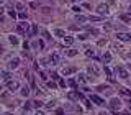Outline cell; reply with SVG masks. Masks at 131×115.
Masks as SVG:
<instances>
[{
	"label": "cell",
	"mask_w": 131,
	"mask_h": 115,
	"mask_svg": "<svg viewBox=\"0 0 131 115\" xmlns=\"http://www.w3.org/2000/svg\"><path fill=\"white\" fill-rule=\"evenodd\" d=\"M88 72H90V74H93V76H98V74H100L98 69H97L95 66H88Z\"/></svg>",
	"instance_id": "13"
},
{
	"label": "cell",
	"mask_w": 131,
	"mask_h": 115,
	"mask_svg": "<svg viewBox=\"0 0 131 115\" xmlns=\"http://www.w3.org/2000/svg\"><path fill=\"white\" fill-rule=\"evenodd\" d=\"M54 35H56V36H61V38H64V36H66V33H64L62 30H59V28H57V30H54Z\"/></svg>",
	"instance_id": "17"
},
{
	"label": "cell",
	"mask_w": 131,
	"mask_h": 115,
	"mask_svg": "<svg viewBox=\"0 0 131 115\" xmlns=\"http://www.w3.org/2000/svg\"><path fill=\"white\" fill-rule=\"evenodd\" d=\"M36 33H38V26H36V25H31V31H30V35L35 36Z\"/></svg>",
	"instance_id": "19"
},
{
	"label": "cell",
	"mask_w": 131,
	"mask_h": 115,
	"mask_svg": "<svg viewBox=\"0 0 131 115\" xmlns=\"http://www.w3.org/2000/svg\"><path fill=\"white\" fill-rule=\"evenodd\" d=\"M20 94H21V97H28V95H30V89L28 87H21Z\"/></svg>",
	"instance_id": "14"
},
{
	"label": "cell",
	"mask_w": 131,
	"mask_h": 115,
	"mask_svg": "<svg viewBox=\"0 0 131 115\" xmlns=\"http://www.w3.org/2000/svg\"><path fill=\"white\" fill-rule=\"evenodd\" d=\"M33 105H35V107L38 109V107H41V105H43V104H41L40 100H35V102H33Z\"/></svg>",
	"instance_id": "30"
},
{
	"label": "cell",
	"mask_w": 131,
	"mask_h": 115,
	"mask_svg": "<svg viewBox=\"0 0 131 115\" xmlns=\"http://www.w3.org/2000/svg\"><path fill=\"white\" fill-rule=\"evenodd\" d=\"M82 100H84V104H85V107H87V109H90V107H92L90 100H87V99H82Z\"/></svg>",
	"instance_id": "28"
},
{
	"label": "cell",
	"mask_w": 131,
	"mask_h": 115,
	"mask_svg": "<svg viewBox=\"0 0 131 115\" xmlns=\"http://www.w3.org/2000/svg\"><path fill=\"white\" fill-rule=\"evenodd\" d=\"M105 74H107L108 77H110V81H111V71H110L108 68H105Z\"/></svg>",
	"instance_id": "31"
},
{
	"label": "cell",
	"mask_w": 131,
	"mask_h": 115,
	"mask_svg": "<svg viewBox=\"0 0 131 115\" xmlns=\"http://www.w3.org/2000/svg\"><path fill=\"white\" fill-rule=\"evenodd\" d=\"M87 20H88V21H98L100 16H87Z\"/></svg>",
	"instance_id": "25"
},
{
	"label": "cell",
	"mask_w": 131,
	"mask_h": 115,
	"mask_svg": "<svg viewBox=\"0 0 131 115\" xmlns=\"http://www.w3.org/2000/svg\"><path fill=\"white\" fill-rule=\"evenodd\" d=\"M130 13H131V7H130Z\"/></svg>",
	"instance_id": "47"
},
{
	"label": "cell",
	"mask_w": 131,
	"mask_h": 115,
	"mask_svg": "<svg viewBox=\"0 0 131 115\" xmlns=\"http://www.w3.org/2000/svg\"><path fill=\"white\" fill-rule=\"evenodd\" d=\"M18 18H20V20H26V13L20 12V13H18Z\"/></svg>",
	"instance_id": "27"
},
{
	"label": "cell",
	"mask_w": 131,
	"mask_h": 115,
	"mask_svg": "<svg viewBox=\"0 0 131 115\" xmlns=\"http://www.w3.org/2000/svg\"><path fill=\"white\" fill-rule=\"evenodd\" d=\"M59 54L57 53H54V54H51V58H49V61H51V64H59Z\"/></svg>",
	"instance_id": "9"
},
{
	"label": "cell",
	"mask_w": 131,
	"mask_h": 115,
	"mask_svg": "<svg viewBox=\"0 0 131 115\" xmlns=\"http://www.w3.org/2000/svg\"><path fill=\"white\" fill-rule=\"evenodd\" d=\"M2 13H3V8L0 7V16H2Z\"/></svg>",
	"instance_id": "42"
},
{
	"label": "cell",
	"mask_w": 131,
	"mask_h": 115,
	"mask_svg": "<svg viewBox=\"0 0 131 115\" xmlns=\"http://www.w3.org/2000/svg\"><path fill=\"white\" fill-rule=\"evenodd\" d=\"M46 109H54V102H48L46 104Z\"/></svg>",
	"instance_id": "32"
},
{
	"label": "cell",
	"mask_w": 131,
	"mask_h": 115,
	"mask_svg": "<svg viewBox=\"0 0 131 115\" xmlns=\"http://www.w3.org/2000/svg\"><path fill=\"white\" fill-rule=\"evenodd\" d=\"M8 13H10V16H12V18H15V16H16V13L13 12V10H10V12H8Z\"/></svg>",
	"instance_id": "38"
},
{
	"label": "cell",
	"mask_w": 131,
	"mask_h": 115,
	"mask_svg": "<svg viewBox=\"0 0 131 115\" xmlns=\"http://www.w3.org/2000/svg\"><path fill=\"white\" fill-rule=\"evenodd\" d=\"M35 115H43V112H41V110H38V112H36Z\"/></svg>",
	"instance_id": "41"
},
{
	"label": "cell",
	"mask_w": 131,
	"mask_h": 115,
	"mask_svg": "<svg viewBox=\"0 0 131 115\" xmlns=\"http://www.w3.org/2000/svg\"><path fill=\"white\" fill-rule=\"evenodd\" d=\"M0 76H2V79H5V81H10V77H12L7 71H0Z\"/></svg>",
	"instance_id": "15"
},
{
	"label": "cell",
	"mask_w": 131,
	"mask_h": 115,
	"mask_svg": "<svg viewBox=\"0 0 131 115\" xmlns=\"http://www.w3.org/2000/svg\"><path fill=\"white\" fill-rule=\"evenodd\" d=\"M72 43H74V38H72V36H64V44L71 46Z\"/></svg>",
	"instance_id": "12"
},
{
	"label": "cell",
	"mask_w": 131,
	"mask_h": 115,
	"mask_svg": "<svg viewBox=\"0 0 131 115\" xmlns=\"http://www.w3.org/2000/svg\"><path fill=\"white\" fill-rule=\"evenodd\" d=\"M2 53H3V48H2V46H0V54H2Z\"/></svg>",
	"instance_id": "44"
},
{
	"label": "cell",
	"mask_w": 131,
	"mask_h": 115,
	"mask_svg": "<svg viewBox=\"0 0 131 115\" xmlns=\"http://www.w3.org/2000/svg\"><path fill=\"white\" fill-rule=\"evenodd\" d=\"M51 77H52V81H57V79H59V74H52Z\"/></svg>",
	"instance_id": "37"
},
{
	"label": "cell",
	"mask_w": 131,
	"mask_h": 115,
	"mask_svg": "<svg viewBox=\"0 0 131 115\" xmlns=\"http://www.w3.org/2000/svg\"><path fill=\"white\" fill-rule=\"evenodd\" d=\"M128 58H130V59H131V51H130V53H128Z\"/></svg>",
	"instance_id": "45"
},
{
	"label": "cell",
	"mask_w": 131,
	"mask_h": 115,
	"mask_svg": "<svg viewBox=\"0 0 131 115\" xmlns=\"http://www.w3.org/2000/svg\"><path fill=\"white\" fill-rule=\"evenodd\" d=\"M98 115H107V112H100V114Z\"/></svg>",
	"instance_id": "43"
},
{
	"label": "cell",
	"mask_w": 131,
	"mask_h": 115,
	"mask_svg": "<svg viewBox=\"0 0 131 115\" xmlns=\"http://www.w3.org/2000/svg\"><path fill=\"white\" fill-rule=\"evenodd\" d=\"M69 86H71V87H76V81H74V79H69Z\"/></svg>",
	"instance_id": "33"
},
{
	"label": "cell",
	"mask_w": 131,
	"mask_h": 115,
	"mask_svg": "<svg viewBox=\"0 0 131 115\" xmlns=\"http://www.w3.org/2000/svg\"><path fill=\"white\" fill-rule=\"evenodd\" d=\"M8 41H10L12 44H18V38H16L15 35H10V36H8Z\"/></svg>",
	"instance_id": "16"
},
{
	"label": "cell",
	"mask_w": 131,
	"mask_h": 115,
	"mask_svg": "<svg viewBox=\"0 0 131 115\" xmlns=\"http://www.w3.org/2000/svg\"><path fill=\"white\" fill-rule=\"evenodd\" d=\"M116 115H130V112H121V114H118V112H116Z\"/></svg>",
	"instance_id": "40"
},
{
	"label": "cell",
	"mask_w": 131,
	"mask_h": 115,
	"mask_svg": "<svg viewBox=\"0 0 131 115\" xmlns=\"http://www.w3.org/2000/svg\"><path fill=\"white\" fill-rule=\"evenodd\" d=\"M120 92H121L123 95H130V97H131V91H128V89H121Z\"/></svg>",
	"instance_id": "26"
},
{
	"label": "cell",
	"mask_w": 131,
	"mask_h": 115,
	"mask_svg": "<svg viewBox=\"0 0 131 115\" xmlns=\"http://www.w3.org/2000/svg\"><path fill=\"white\" fill-rule=\"evenodd\" d=\"M118 74L121 76V79H128V77H130L128 71H126V69H123V68H118Z\"/></svg>",
	"instance_id": "10"
},
{
	"label": "cell",
	"mask_w": 131,
	"mask_h": 115,
	"mask_svg": "<svg viewBox=\"0 0 131 115\" xmlns=\"http://www.w3.org/2000/svg\"><path fill=\"white\" fill-rule=\"evenodd\" d=\"M48 87L49 89H56V87H57V84H56L54 81H49V82H48Z\"/></svg>",
	"instance_id": "23"
},
{
	"label": "cell",
	"mask_w": 131,
	"mask_h": 115,
	"mask_svg": "<svg viewBox=\"0 0 131 115\" xmlns=\"http://www.w3.org/2000/svg\"><path fill=\"white\" fill-rule=\"evenodd\" d=\"M120 18H121L123 21H126V23H130V21H131V16H128V15H121Z\"/></svg>",
	"instance_id": "22"
},
{
	"label": "cell",
	"mask_w": 131,
	"mask_h": 115,
	"mask_svg": "<svg viewBox=\"0 0 131 115\" xmlns=\"http://www.w3.org/2000/svg\"><path fill=\"white\" fill-rule=\"evenodd\" d=\"M28 28H30V25H28L26 21H21V23L16 25V30H18L20 33H26V31H28Z\"/></svg>",
	"instance_id": "3"
},
{
	"label": "cell",
	"mask_w": 131,
	"mask_h": 115,
	"mask_svg": "<svg viewBox=\"0 0 131 115\" xmlns=\"http://www.w3.org/2000/svg\"><path fill=\"white\" fill-rule=\"evenodd\" d=\"M43 35H44V38H46V40H51V36H49L48 31H43Z\"/></svg>",
	"instance_id": "34"
},
{
	"label": "cell",
	"mask_w": 131,
	"mask_h": 115,
	"mask_svg": "<svg viewBox=\"0 0 131 115\" xmlns=\"http://www.w3.org/2000/svg\"><path fill=\"white\" fill-rule=\"evenodd\" d=\"M76 71H77L76 66H69V68H64V69H62V76H71V74H74Z\"/></svg>",
	"instance_id": "6"
},
{
	"label": "cell",
	"mask_w": 131,
	"mask_h": 115,
	"mask_svg": "<svg viewBox=\"0 0 131 115\" xmlns=\"http://www.w3.org/2000/svg\"><path fill=\"white\" fill-rule=\"evenodd\" d=\"M3 2H5V0H0V5H2V3H3Z\"/></svg>",
	"instance_id": "46"
},
{
	"label": "cell",
	"mask_w": 131,
	"mask_h": 115,
	"mask_svg": "<svg viewBox=\"0 0 131 115\" xmlns=\"http://www.w3.org/2000/svg\"><path fill=\"white\" fill-rule=\"evenodd\" d=\"M110 107L113 109L115 112H118V110H120V107H121V100H120L118 97H113V99L110 100Z\"/></svg>",
	"instance_id": "1"
},
{
	"label": "cell",
	"mask_w": 131,
	"mask_h": 115,
	"mask_svg": "<svg viewBox=\"0 0 131 115\" xmlns=\"http://www.w3.org/2000/svg\"><path fill=\"white\" fill-rule=\"evenodd\" d=\"M85 54H87V56H93V51H92V48L85 46Z\"/></svg>",
	"instance_id": "24"
},
{
	"label": "cell",
	"mask_w": 131,
	"mask_h": 115,
	"mask_svg": "<svg viewBox=\"0 0 131 115\" xmlns=\"http://www.w3.org/2000/svg\"><path fill=\"white\" fill-rule=\"evenodd\" d=\"M102 61H103L105 64H108V63L111 61V54H110V53H105V54H103V58H102Z\"/></svg>",
	"instance_id": "11"
},
{
	"label": "cell",
	"mask_w": 131,
	"mask_h": 115,
	"mask_svg": "<svg viewBox=\"0 0 131 115\" xmlns=\"http://www.w3.org/2000/svg\"><path fill=\"white\" fill-rule=\"evenodd\" d=\"M97 12H98L100 15H107V13H108V5H105V3H100L98 7H97Z\"/></svg>",
	"instance_id": "8"
},
{
	"label": "cell",
	"mask_w": 131,
	"mask_h": 115,
	"mask_svg": "<svg viewBox=\"0 0 131 115\" xmlns=\"http://www.w3.org/2000/svg\"><path fill=\"white\" fill-rule=\"evenodd\" d=\"M103 31H111V25H110V23H107V25L103 26Z\"/></svg>",
	"instance_id": "29"
},
{
	"label": "cell",
	"mask_w": 131,
	"mask_h": 115,
	"mask_svg": "<svg viewBox=\"0 0 131 115\" xmlns=\"http://www.w3.org/2000/svg\"><path fill=\"white\" fill-rule=\"evenodd\" d=\"M7 87L10 89V91H16V89H20V82H18V81H8Z\"/></svg>",
	"instance_id": "4"
},
{
	"label": "cell",
	"mask_w": 131,
	"mask_h": 115,
	"mask_svg": "<svg viewBox=\"0 0 131 115\" xmlns=\"http://www.w3.org/2000/svg\"><path fill=\"white\" fill-rule=\"evenodd\" d=\"M67 56H69V58H74V56H77V51H76V49H69Z\"/></svg>",
	"instance_id": "20"
},
{
	"label": "cell",
	"mask_w": 131,
	"mask_h": 115,
	"mask_svg": "<svg viewBox=\"0 0 131 115\" xmlns=\"http://www.w3.org/2000/svg\"><path fill=\"white\" fill-rule=\"evenodd\" d=\"M18 64H20V58H13V59L8 61V68H10V69H16V68H18Z\"/></svg>",
	"instance_id": "7"
},
{
	"label": "cell",
	"mask_w": 131,
	"mask_h": 115,
	"mask_svg": "<svg viewBox=\"0 0 131 115\" xmlns=\"http://www.w3.org/2000/svg\"><path fill=\"white\" fill-rule=\"evenodd\" d=\"M90 100H92V102H95L97 105H105V100L102 99V97H98V95H95V94L90 95Z\"/></svg>",
	"instance_id": "5"
},
{
	"label": "cell",
	"mask_w": 131,
	"mask_h": 115,
	"mask_svg": "<svg viewBox=\"0 0 131 115\" xmlns=\"http://www.w3.org/2000/svg\"><path fill=\"white\" fill-rule=\"evenodd\" d=\"M76 20L80 21V23H84V21H87V16H80V15H77V16H76Z\"/></svg>",
	"instance_id": "21"
},
{
	"label": "cell",
	"mask_w": 131,
	"mask_h": 115,
	"mask_svg": "<svg viewBox=\"0 0 131 115\" xmlns=\"http://www.w3.org/2000/svg\"><path fill=\"white\" fill-rule=\"evenodd\" d=\"M116 38H118L120 41H131V35L130 33H123V31L116 33Z\"/></svg>",
	"instance_id": "2"
},
{
	"label": "cell",
	"mask_w": 131,
	"mask_h": 115,
	"mask_svg": "<svg viewBox=\"0 0 131 115\" xmlns=\"http://www.w3.org/2000/svg\"><path fill=\"white\" fill-rule=\"evenodd\" d=\"M79 82L85 84V82H87V76H85V74H79Z\"/></svg>",
	"instance_id": "18"
},
{
	"label": "cell",
	"mask_w": 131,
	"mask_h": 115,
	"mask_svg": "<svg viewBox=\"0 0 131 115\" xmlns=\"http://www.w3.org/2000/svg\"><path fill=\"white\" fill-rule=\"evenodd\" d=\"M87 38H88L87 35H79V40H82V41H84V40H87Z\"/></svg>",
	"instance_id": "35"
},
{
	"label": "cell",
	"mask_w": 131,
	"mask_h": 115,
	"mask_svg": "<svg viewBox=\"0 0 131 115\" xmlns=\"http://www.w3.org/2000/svg\"><path fill=\"white\" fill-rule=\"evenodd\" d=\"M103 44H107V40H100L98 41V46H103Z\"/></svg>",
	"instance_id": "36"
},
{
	"label": "cell",
	"mask_w": 131,
	"mask_h": 115,
	"mask_svg": "<svg viewBox=\"0 0 131 115\" xmlns=\"http://www.w3.org/2000/svg\"><path fill=\"white\" fill-rule=\"evenodd\" d=\"M16 8L18 10H23V3H16Z\"/></svg>",
	"instance_id": "39"
}]
</instances>
